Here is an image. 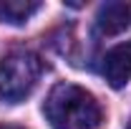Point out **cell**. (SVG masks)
I'll use <instances>...</instances> for the list:
<instances>
[{
    "instance_id": "1",
    "label": "cell",
    "mask_w": 131,
    "mask_h": 129,
    "mask_svg": "<svg viewBox=\"0 0 131 129\" xmlns=\"http://www.w3.org/2000/svg\"><path fill=\"white\" fill-rule=\"evenodd\" d=\"M43 112L53 129H98L103 119V109L96 96L76 84L53 86Z\"/></svg>"
},
{
    "instance_id": "2",
    "label": "cell",
    "mask_w": 131,
    "mask_h": 129,
    "mask_svg": "<svg viewBox=\"0 0 131 129\" xmlns=\"http://www.w3.org/2000/svg\"><path fill=\"white\" fill-rule=\"evenodd\" d=\"M43 76V61L33 51H10L0 58V99L20 104L33 94Z\"/></svg>"
},
{
    "instance_id": "3",
    "label": "cell",
    "mask_w": 131,
    "mask_h": 129,
    "mask_svg": "<svg viewBox=\"0 0 131 129\" xmlns=\"http://www.w3.org/2000/svg\"><path fill=\"white\" fill-rule=\"evenodd\" d=\"M101 71L114 89L126 86V81L131 79V43H118L111 51H106Z\"/></svg>"
},
{
    "instance_id": "4",
    "label": "cell",
    "mask_w": 131,
    "mask_h": 129,
    "mask_svg": "<svg viewBox=\"0 0 131 129\" xmlns=\"http://www.w3.org/2000/svg\"><path fill=\"white\" fill-rule=\"evenodd\" d=\"M129 23H131V8L129 3H121V0L103 3L96 13V28L101 35H118L129 28Z\"/></svg>"
},
{
    "instance_id": "5",
    "label": "cell",
    "mask_w": 131,
    "mask_h": 129,
    "mask_svg": "<svg viewBox=\"0 0 131 129\" xmlns=\"http://www.w3.org/2000/svg\"><path fill=\"white\" fill-rule=\"evenodd\" d=\"M38 10H40V3L35 0H5L0 3V20L10 25H23Z\"/></svg>"
},
{
    "instance_id": "6",
    "label": "cell",
    "mask_w": 131,
    "mask_h": 129,
    "mask_svg": "<svg viewBox=\"0 0 131 129\" xmlns=\"http://www.w3.org/2000/svg\"><path fill=\"white\" fill-rule=\"evenodd\" d=\"M0 129H20V127H10V124H0Z\"/></svg>"
},
{
    "instance_id": "7",
    "label": "cell",
    "mask_w": 131,
    "mask_h": 129,
    "mask_svg": "<svg viewBox=\"0 0 131 129\" xmlns=\"http://www.w3.org/2000/svg\"><path fill=\"white\" fill-rule=\"evenodd\" d=\"M129 129H131V127H129Z\"/></svg>"
}]
</instances>
